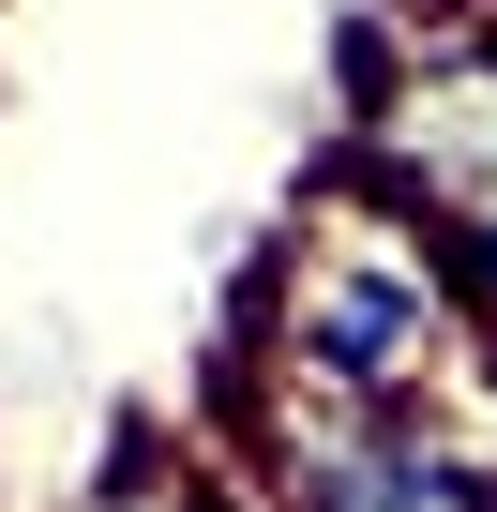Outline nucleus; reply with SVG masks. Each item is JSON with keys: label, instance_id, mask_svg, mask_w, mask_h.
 <instances>
[{"label": "nucleus", "instance_id": "1", "mask_svg": "<svg viewBox=\"0 0 497 512\" xmlns=\"http://www.w3.org/2000/svg\"><path fill=\"white\" fill-rule=\"evenodd\" d=\"M241 362H257V377H302V392H347V407H452L467 362H482L452 226H422L392 181L332 166V196L272 241V272H257Z\"/></svg>", "mask_w": 497, "mask_h": 512}, {"label": "nucleus", "instance_id": "2", "mask_svg": "<svg viewBox=\"0 0 497 512\" xmlns=\"http://www.w3.org/2000/svg\"><path fill=\"white\" fill-rule=\"evenodd\" d=\"M347 166L392 181L422 226L482 241V226H497V16L407 46L392 76L362 61V136H347Z\"/></svg>", "mask_w": 497, "mask_h": 512}, {"label": "nucleus", "instance_id": "3", "mask_svg": "<svg viewBox=\"0 0 497 512\" xmlns=\"http://www.w3.org/2000/svg\"><path fill=\"white\" fill-rule=\"evenodd\" d=\"M76 512H257L241 482H211V467H181V452H121Z\"/></svg>", "mask_w": 497, "mask_h": 512}]
</instances>
